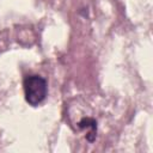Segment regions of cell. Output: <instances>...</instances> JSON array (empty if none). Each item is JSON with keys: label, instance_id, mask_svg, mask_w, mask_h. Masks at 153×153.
Returning a JSON list of instances; mask_svg holds the SVG:
<instances>
[{"label": "cell", "instance_id": "6da1fadb", "mask_svg": "<svg viewBox=\"0 0 153 153\" xmlns=\"http://www.w3.org/2000/svg\"><path fill=\"white\" fill-rule=\"evenodd\" d=\"M23 86H24L25 100L30 105L37 106L45 99L48 93V86H47L45 79H43L42 76L27 75L24 79Z\"/></svg>", "mask_w": 153, "mask_h": 153}, {"label": "cell", "instance_id": "7a4b0ae2", "mask_svg": "<svg viewBox=\"0 0 153 153\" xmlns=\"http://www.w3.org/2000/svg\"><path fill=\"white\" fill-rule=\"evenodd\" d=\"M78 127L80 129H90L86 134V140L88 142H93L97 136V121L92 117H84L78 122Z\"/></svg>", "mask_w": 153, "mask_h": 153}]
</instances>
